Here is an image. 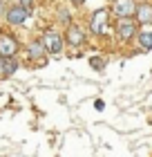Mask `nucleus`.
<instances>
[{
	"instance_id": "1",
	"label": "nucleus",
	"mask_w": 152,
	"mask_h": 157,
	"mask_svg": "<svg viewBox=\"0 0 152 157\" xmlns=\"http://www.w3.org/2000/svg\"><path fill=\"white\" fill-rule=\"evenodd\" d=\"M90 29L96 36H107L110 34V25H107V11L105 9H96L90 20Z\"/></svg>"
},
{
	"instance_id": "2",
	"label": "nucleus",
	"mask_w": 152,
	"mask_h": 157,
	"mask_svg": "<svg viewBox=\"0 0 152 157\" xmlns=\"http://www.w3.org/2000/svg\"><path fill=\"white\" fill-rule=\"evenodd\" d=\"M43 47H45V52H49V54H58V52H63V36L58 32H54V29H47L45 34H43Z\"/></svg>"
},
{
	"instance_id": "3",
	"label": "nucleus",
	"mask_w": 152,
	"mask_h": 157,
	"mask_svg": "<svg viewBox=\"0 0 152 157\" xmlns=\"http://www.w3.org/2000/svg\"><path fill=\"white\" fill-rule=\"evenodd\" d=\"M117 34H119V38L121 40H132L136 34V20H132V16H128V18H119V23H117Z\"/></svg>"
},
{
	"instance_id": "4",
	"label": "nucleus",
	"mask_w": 152,
	"mask_h": 157,
	"mask_svg": "<svg viewBox=\"0 0 152 157\" xmlns=\"http://www.w3.org/2000/svg\"><path fill=\"white\" fill-rule=\"evenodd\" d=\"M18 52V40L11 36V34H0V56L2 59H9V56H16Z\"/></svg>"
},
{
	"instance_id": "5",
	"label": "nucleus",
	"mask_w": 152,
	"mask_h": 157,
	"mask_svg": "<svg viewBox=\"0 0 152 157\" xmlns=\"http://www.w3.org/2000/svg\"><path fill=\"white\" fill-rule=\"evenodd\" d=\"M27 16H29V9H25L23 5H13V7H9L7 9V23L9 25H23L25 20H27Z\"/></svg>"
},
{
	"instance_id": "6",
	"label": "nucleus",
	"mask_w": 152,
	"mask_h": 157,
	"mask_svg": "<svg viewBox=\"0 0 152 157\" xmlns=\"http://www.w3.org/2000/svg\"><path fill=\"white\" fill-rule=\"evenodd\" d=\"M63 40L67 43V45H72V47H78V45H83V43H85V34H83V29L78 25H69Z\"/></svg>"
},
{
	"instance_id": "7",
	"label": "nucleus",
	"mask_w": 152,
	"mask_h": 157,
	"mask_svg": "<svg viewBox=\"0 0 152 157\" xmlns=\"http://www.w3.org/2000/svg\"><path fill=\"white\" fill-rule=\"evenodd\" d=\"M134 16H136V23L139 25H152V5H150V0L136 5Z\"/></svg>"
},
{
	"instance_id": "8",
	"label": "nucleus",
	"mask_w": 152,
	"mask_h": 157,
	"mask_svg": "<svg viewBox=\"0 0 152 157\" xmlns=\"http://www.w3.org/2000/svg\"><path fill=\"white\" fill-rule=\"evenodd\" d=\"M134 0H117L114 2V13H117L119 18H128V16H134Z\"/></svg>"
},
{
	"instance_id": "9",
	"label": "nucleus",
	"mask_w": 152,
	"mask_h": 157,
	"mask_svg": "<svg viewBox=\"0 0 152 157\" xmlns=\"http://www.w3.org/2000/svg\"><path fill=\"white\" fill-rule=\"evenodd\" d=\"M43 49H45V47H43V43H38V40H34L32 43V45L29 47H27V52H29V59H38V56H43Z\"/></svg>"
},
{
	"instance_id": "10",
	"label": "nucleus",
	"mask_w": 152,
	"mask_h": 157,
	"mask_svg": "<svg viewBox=\"0 0 152 157\" xmlns=\"http://www.w3.org/2000/svg\"><path fill=\"white\" fill-rule=\"evenodd\" d=\"M139 45L143 49H152V32H141L139 34Z\"/></svg>"
},
{
	"instance_id": "11",
	"label": "nucleus",
	"mask_w": 152,
	"mask_h": 157,
	"mask_svg": "<svg viewBox=\"0 0 152 157\" xmlns=\"http://www.w3.org/2000/svg\"><path fill=\"white\" fill-rule=\"evenodd\" d=\"M90 65H92L94 70H103V67H105V61L98 59V56H94V59H90Z\"/></svg>"
},
{
	"instance_id": "12",
	"label": "nucleus",
	"mask_w": 152,
	"mask_h": 157,
	"mask_svg": "<svg viewBox=\"0 0 152 157\" xmlns=\"http://www.w3.org/2000/svg\"><path fill=\"white\" fill-rule=\"evenodd\" d=\"M18 5H23L25 9H32V7H34V0H20Z\"/></svg>"
},
{
	"instance_id": "13",
	"label": "nucleus",
	"mask_w": 152,
	"mask_h": 157,
	"mask_svg": "<svg viewBox=\"0 0 152 157\" xmlns=\"http://www.w3.org/2000/svg\"><path fill=\"white\" fill-rule=\"evenodd\" d=\"M83 2H85V0H72V5H74V7H81Z\"/></svg>"
},
{
	"instance_id": "14",
	"label": "nucleus",
	"mask_w": 152,
	"mask_h": 157,
	"mask_svg": "<svg viewBox=\"0 0 152 157\" xmlns=\"http://www.w3.org/2000/svg\"><path fill=\"white\" fill-rule=\"evenodd\" d=\"M2 61H5V59H2V56H0V74H2Z\"/></svg>"
},
{
	"instance_id": "15",
	"label": "nucleus",
	"mask_w": 152,
	"mask_h": 157,
	"mask_svg": "<svg viewBox=\"0 0 152 157\" xmlns=\"http://www.w3.org/2000/svg\"><path fill=\"white\" fill-rule=\"evenodd\" d=\"M0 13H2V5H0Z\"/></svg>"
},
{
	"instance_id": "16",
	"label": "nucleus",
	"mask_w": 152,
	"mask_h": 157,
	"mask_svg": "<svg viewBox=\"0 0 152 157\" xmlns=\"http://www.w3.org/2000/svg\"><path fill=\"white\" fill-rule=\"evenodd\" d=\"M139 2H148V0H139Z\"/></svg>"
}]
</instances>
